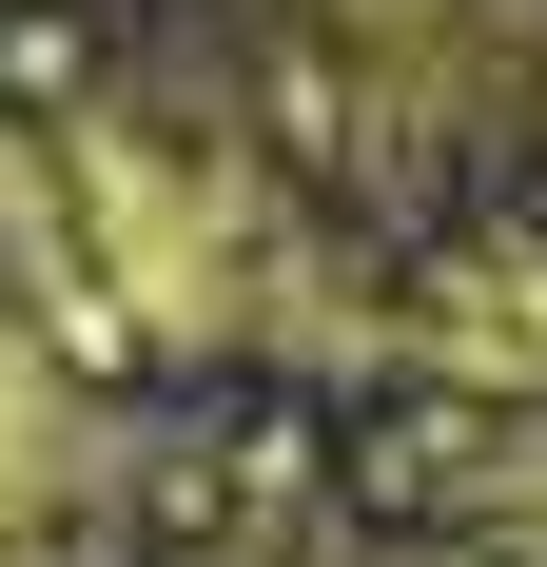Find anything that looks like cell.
I'll list each match as a JSON object with an SVG mask.
<instances>
[{
    "label": "cell",
    "instance_id": "1",
    "mask_svg": "<svg viewBox=\"0 0 547 567\" xmlns=\"http://www.w3.org/2000/svg\"><path fill=\"white\" fill-rule=\"evenodd\" d=\"M431 372L547 411V235H489V255H450V275H431Z\"/></svg>",
    "mask_w": 547,
    "mask_h": 567
},
{
    "label": "cell",
    "instance_id": "2",
    "mask_svg": "<svg viewBox=\"0 0 547 567\" xmlns=\"http://www.w3.org/2000/svg\"><path fill=\"white\" fill-rule=\"evenodd\" d=\"M469 509H489V528H508V548H547V411H528V431H508V451H489V470H469Z\"/></svg>",
    "mask_w": 547,
    "mask_h": 567
}]
</instances>
